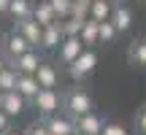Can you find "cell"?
<instances>
[{
  "mask_svg": "<svg viewBox=\"0 0 146 135\" xmlns=\"http://www.w3.org/2000/svg\"><path fill=\"white\" fill-rule=\"evenodd\" d=\"M33 105H35V111L41 116H54L60 111V105H62V100H60L57 89H41V92L33 97Z\"/></svg>",
  "mask_w": 146,
  "mask_h": 135,
  "instance_id": "2",
  "label": "cell"
},
{
  "mask_svg": "<svg viewBox=\"0 0 146 135\" xmlns=\"http://www.w3.org/2000/svg\"><path fill=\"white\" fill-rule=\"evenodd\" d=\"M0 41H3V32H0Z\"/></svg>",
  "mask_w": 146,
  "mask_h": 135,
  "instance_id": "33",
  "label": "cell"
},
{
  "mask_svg": "<svg viewBox=\"0 0 146 135\" xmlns=\"http://www.w3.org/2000/svg\"><path fill=\"white\" fill-rule=\"evenodd\" d=\"M62 108L68 111L70 119H78V116L92 111V97H89L84 89H70V92L65 95V100H62Z\"/></svg>",
  "mask_w": 146,
  "mask_h": 135,
  "instance_id": "1",
  "label": "cell"
},
{
  "mask_svg": "<svg viewBox=\"0 0 146 135\" xmlns=\"http://www.w3.org/2000/svg\"><path fill=\"white\" fill-rule=\"evenodd\" d=\"M41 62H43L41 52H38V49H30V52H25L22 57L11 60V68H14L16 73H27V76H35V70H38V65H41Z\"/></svg>",
  "mask_w": 146,
  "mask_h": 135,
  "instance_id": "5",
  "label": "cell"
},
{
  "mask_svg": "<svg viewBox=\"0 0 146 135\" xmlns=\"http://www.w3.org/2000/svg\"><path fill=\"white\" fill-rule=\"evenodd\" d=\"M46 127L52 135H76V119H70V116H46Z\"/></svg>",
  "mask_w": 146,
  "mask_h": 135,
  "instance_id": "9",
  "label": "cell"
},
{
  "mask_svg": "<svg viewBox=\"0 0 146 135\" xmlns=\"http://www.w3.org/2000/svg\"><path fill=\"white\" fill-rule=\"evenodd\" d=\"M16 92H19L22 97L27 100V103H33V97L41 92V84H38V78H35V76L19 73V81H16Z\"/></svg>",
  "mask_w": 146,
  "mask_h": 135,
  "instance_id": "12",
  "label": "cell"
},
{
  "mask_svg": "<svg viewBox=\"0 0 146 135\" xmlns=\"http://www.w3.org/2000/svg\"><path fill=\"white\" fill-rule=\"evenodd\" d=\"M81 24H84V19H76V16L60 19V30H62L65 38H76V35H81Z\"/></svg>",
  "mask_w": 146,
  "mask_h": 135,
  "instance_id": "19",
  "label": "cell"
},
{
  "mask_svg": "<svg viewBox=\"0 0 146 135\" xmlns=\"http://www.w3.org/2000/svg\"><path fill=\"white\" fill-rule=\"evenodd\" d=\"M16 30L22 32V35L27 38V43H30L33 49H38V52H41V38H43V27L38 24L35 19H22V22H16Z\"/></svg>",
  "mask_w": 146,
  "mask_h": 135,
  "instance_id": "6",
  "label": "cell"
},
{
  "mask_svg": "<svg viewBox=\"0 0 146 135\" xmlns=\"http://www.w3.org/2000/svg\"><path fill=\"white\" fill-rule=\"evenodd\" d=\"M95 68H98V54H95V49H84L81 57H76L68 65V70H70L73 78H87Z\"/></svg>",
  "mask_w": 146,
  "mask_h": 135,
  "instance_id": "3",
  "label": "cell"
},
{
  "mask_svg": "<svg viewBox=\"0 0 146 135\" xmlns=\"http://www.w3.org/2000/svg\"><path fill=\"white\" fill-rule=\"evenodd\" d=\"M11 65V60H8V54L3 52V49H0V70H5V68Z\"/></svg>",
  "mask_w": 146,
  "mask_h": 135,
  "instance_id": "29",
  "label": "cell"
},
{
  "mask_svg": "<svg viewBox=\"0 0 146 135\" xmlns=\"http://www.w3.org/2000/svg\"><path fill=\"white\" fill-rule=\"evenodd\" d=\"M16 81H19V73L11 65L5 68V70H0V89H3V92H16Z\"/></svg>",
  "mask_w": 146,
  "mask_h": 135,
  "instance_id": "20",
  "label": "cell"
},
{
  "mask_svg": "<svg viewBox=\"0 0 146 135\" xmlns=\"http://www.w3.org/2000/svg\"><path fill=\"white\" fill-rule=\"evenodd\" d=\"M3 135H25V132H16V130H5Z\"/></svg>",
  "mask_w": 146,
  "mask_h": 135,
  "instance_id": "31",
  "label": "cell"
},
{
  "mask_svg": "<svg viewBox=\"0 0 146 135\" xmlns=\"http://www.w3.org/2000/svg\"><path fill=\"white\" fill-rule=\"evenodd\" d=\"M3 97H5V92H3V89H0V108H3Z\"/></svg>",
  "mask_w": 146,
  "mask_h": 135,
  "instance_id": "32",
  "label": "cell"
},
{
  "mask_svg": "<svg viewBox=\"0 0 146 135\" xmlns=\"http://www.w3.org/2000/svg\"><path fill=\"white\" fill-rule=\"evenodd\" d=\"M138 130H141V135H146V108L141 111V116H138Z\"/></svg>",
  "mask_w": 146,
  "mask_h": 135,
  "instance_id": "28",
  "label": "cell"
},
{
  "mask_svg": "<svg viewBox=\"0 0 146 135\" xmlns=\"http://www.w3.org/2000/svg\"><path fill=\"white\" fill-rule=\"evenodd\" d=\"M33 19L41 27H49V24H54V22H60L57 16H54L52 5H49V0H38V3L33 5Z\"/></svg>",
  "mask_w": 146,
  "mask_h": 135,
  "instance_id": "14",
  "label": "cell"
},
{
  "mask_svg": "<svg viewBox=\"0 0 146 135\" xmlns=\"http://www.w3.org/2000/svg\"><path fill=\"white\" fill-rule=\"evenodd\" d=\"M49 5H52L57 19H68L70 11H73V0H49Z\"/></svg>",
  "mask_w": 146,
  "mask_h": 135,
  "instance_id": "21",
  "label": "cell"
},
{
  "mask_svg": "<svg viewBox=\"0 0 146 135\" xmlns=\"http://www.w3.org/2000/svg\"><path fill=\"white\" fill-rule=\"evenodd\" d=\"M8 119H11V116H8V114H5V111H3V108H0V135H3L5 130H8Z\"/></svg>",
  "mask_w": 146,
  "mask_h": 135,
  "instance_id": "27",
  "label": "cell"
},
{
  "mask_svg": "<svg viewBox=\"0 0 146 135\" xmlns=\"http://www.w3.org/2000/svg\"><path fill=\"white\" fill-rule=\"evenodd\" d=\"M100 135H127V130H125V124H119V122H106Z\"/></svg>",
  "mask_w": 146,
  "mask_h": 135,
  "instance_id": "25",
  "label": "cell"
},
{
  "mask_svg": "<svg viewBox=\"0 0 146 135\" xmlns=\"http://www.w3.org/2000/svg\"><path fill=\"white\" fill-rule=\"evenodd\" d=\"M65 41L62 30H60V22H54V24L43 27V38H41V52H57L60 43Z\"/></svg>",
  "mask_w": 146,
  "mask_h": 135,
  "instance_id": "10",
  "label": "cell"
},
{
  "mask_svg": "<svg viewBox=\"0 0 146 135\" xmlns=\"http://www.w3.org/2000/svg\"><path fill=\"white\" fill-rule=\"evenodd\" d=\"M111 24L116 27V32H127V30L133 27V14H130V8H125V5H122V3H116V0H114Z\"/></svg>",
  "mask_w": 146,
  "mask_h": 135,
  "instance_id": "13",
  "label": "cell"
},
{
  "mask_svg": "<svg viewBox=\"0 0 146 135\" xmlns=\"http://www.w3.org/2000/svg\"><path fill=\"white\" fill-rule=\"evenodd\" d=\"M8 3H11V0H0V14H5V11H8Z\"/></svg>",
  "mask_w": 146,
  "mask_h": 135,
  "instance_id": "30",
  "label": "cell"
},
{
  "mask_svg": "<svg viewBox=\"0 0 146 135\" xmlns=\"http://www.w3.org/2000/svg\"><path fill=\"white\" fill-rule=\"evenodd\" d=\"M111 14H114V0H92L89 19H95V22H108Z\"/></svg>",
  "mask_w": 146,
  "mask_h": 135,
  "instance_id": "17",
  "label": "cell"
},
{
  "mask_svg": "<svg viewBox=\"0 0 146 135\" xmlns=\"http://www.w3.org/2000/svg\"><path fill=\"white\" fill-rule=\"evenodd\" d=\"M81 43L87 49H92L95 43H100V22H95V19H84V24H81Z\"/></svg>",
  "mask_w": 146,
  "mask_h": 135,
  "instance_id": "15",
  "label": "cell"
},
{
  "mask_svg": "<svg viewBox=\"0 0 146 135\" xmlns=\"http://www.w3.org/2000/svg\"><path fill=\"white\" fill-rule=\"evenodd\" d=\"M25 135H52V132H49L46 122H33V124L27 127V132H25Z\"/></svg>",
  "mask_w": 146,
  "mask_h": 135,
  "instance_id": "26",
  "label": "cell"
},
{
  "mask_svg": "<svg viewBox=\"0 0 146 135\" xmlns=\"http://www.w3.org/2000/svg\"><path fill=\"white\" fill-rule=\"evenodd\" d=\"M35 78H38V84H41V89H54V87L60 84V73H57V68H54L52 62H46V60L38 65Z\"/></svg>",
  "mask_w": 146,
  "mask_h": 135,
  "instance_id": "11",
  "label": "cell"
},
{
  "mask_svg": "<svg viewBox=\"0 0 146 135\" xmlns=\"http://www.w3.org/2000/svg\"><path fill=\"white\" fill-rule=\"evenodd\" d=\"M103 124L106 122L100 119L95 111H89V114H84V116L76 119V135H100L103 132Z\"/></svg>",
  "mask_w": 146,
  "mask_h": 135,
  "instance_id": "8",
  "label": "cell"
},
{
  "mask_svg": "<svg viewBox=\"0 0 146 135\" xmlns=\"http://www.w3.org/2000/svg\"><path fill=\"white\" fill-rule=\"evenodd\" d=\"M116 35H119V32H116V27L111 24V19L108 22H100V43H111Z\"/></svg>",
  "mask_w": 146,
  "mask_h": 135,
  "instance_id": "23",
  "label": "cell"
},
{
  "mask_svg": "<svg viewBox=\"0 0 146 135\" xmlns=\"http://www.w3.org/2000/svg\"><path fill=\"white\" fill-rule=\"evenodd\" d=\"M25 105H27V100L22 97L19 92H5V97H3V111L8 116H19L22 111H25Z\"/></svg>",
  "mask_w": 146,
  "mask_h": 135,
  "instance_id": "18",
  "label": "cell"
},
{
  "mask_svg": "<svg viewBox=\"0 0 146 135\" xmlns=\"http://www.w3.org/2000/svg\"><path fill=\"white\" fill-rule=\"evenodd\" d=\"M33 5L35 3H30V0H11L5 14H8L14 22H22V19H30L33 16Z\"/></svg>",
  "mask_w": 146,
  "mask_h": 135,
  "instance_id": "16",
  "label": "cell"
},
{
  "mask_svg": "<svg viewBox=\"0 0 146 135\" xmlns=\"http://www.w3.org/2000/svg\"><path fill=\"white\" fill-rule=\"evenodd\" d=\"M0 43H3V52L8 54V60H16V57H22L25 52H30V49H33L30 43H27V38L22 35L19 30L8 32V35H5V38H3Z\"/></svg>",
  "mask_w": 146,
  "mask_h": 135,
  "instance_id": "4",
  "label": "cell"
},
{
  "mask_svg": "<svg viewBox=\"0 0 146 135\" xmlns=\"http://www.w3.org/2000/svg\"><path fill=\"white\" fill-rule=\"evenodd\" d=\"M89 8H92V0H73L70 16H76V19H89Z\"/></svg>",
  "mask_w": 146,
  "mask_h": 135,
  "instance_id": "22",
  "label": "cell"
},
{
  "mask_svg": "<svg viewBox=\"0 0 146 135\" xmlns=\"http://www.w3.org/2000/svg\"><path fill=\"white\" fill-rule=\"evenodd\" d=\"M84 43H81V38H65L62 43H60V49H57V57H60V62L62 65H70L76 57H81V52H84Z\"/></svg>",
  "mask_w": 146,
  "mask_h": 135,
  "instance_id": "7",
  "label": "cell"
},
{
  "mask_svg": "<svg viewBox=\"0 0 146 135\" xmlns=\"http://www.w3.org/2000/svg\"><path fill=\"white\" fill-rule=\"evenodd\" d=\"M130 60H133L135 65H143V68H146V41H138L135 46H133Z\"/></svg>",
  "mask_w": 146,
  "mask_h": 135,
  "instance_id": "24",
  "label": "cell"
}]
</instances>
